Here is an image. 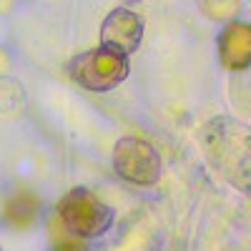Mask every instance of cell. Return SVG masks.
I'll return each mask as SVG.
<instances>
[{
  "label": "cell",
  "mask_w": 251,
  "mask_h": 251,
  "mask_svg": "<svg viewBox=\"0 0 251 251\" xmlns=\"http://www.w3.org/2000/svg\"><path fill=\"white\" fill-rule=\"evenodd\" d=\"M206 151L221 174L236 183L241 191L249 188V158H251V141L249 126L236 118H214L206 126Z\"/></svg>",
  "instance_id": "6da1fadb"
},
{
  "label": "cell",
  "mask_w": 251,
  "mask_h": 251,
  "mask_svg": "<svg viewBox=\"0 0 251 251\" xmlns=\"http://www.w3.org/2000/svg\"><path fill=\"white\" fill-rule=\"evenodd\" d=\"M58 216L71 234L80 239H98L113 226V208L88 188H73L58 203Z\"/></svg>",
  "instance_id": "7a4b0ae2"
},
{
  "label": "cell",
  "mask_w": 251,
  "mask_h": 251,
  "mask_svg": "<svg viewBox=\"0 0 251 251\" xmlns=\"http://www.w3.org/2000/svg\"><path fill=\"white\" fill-rule=\"evenodd\" d=\"M128 71H131L128 58L108 48L83 50L68 63V75L80 88L93 93H108L118 88L128 78Z\"/></svg>",
  "instance_id": "3957f363"
},
{
  "label": "cell",
  "mask_w": 251,
  "mask_h": 251,
  "mask_svg": "<svg viewBox=\"0 0 251 251\" xmlns=\"http://www.w3.org/2000/svg\"><path fill=\"white\" fill-rule=\"evenodd\" d=\"M113 171L133 186H153L161 178L163 163L156 146L136 136H123L113 146Z\"/></svg>",
  "instance_id": "277c9868"
},
{
  "label": "cell",
  "mask_w": 251,
  "mask_h": 251,
  "mask_svg": "<svg viewBox=\"0 0 251 251\" xmlns=\"http://www.w3.org/2000/svg\"><path fill=\"white\" fill-rule=\"evenodd\" d=\"M143 40V18L131 8L111 10L100 23V48L116 50L128 58Z\"/></svg>",
  "instance_id": "5b68a950"
},
{
  "label": "cell",
  "mask_w": 251,
  "mask_h": 251,
  "mask_svg": "<svg viewBox=\"0 0 251 251\" xmlns=\"http://www.w3.org/2000/svg\"><path fill=\"white\" fill-rule=\"evenodd\" d=\"M219 58L228 71H246L251 63V28L246 23H226L219 35Z\"/></svg>",
  "instance_id": "8992f818"
},
{
  "label": "cell",
  "mask_w": 251,
  "mask_h": 251,
  "mask_svg": "<svg viewBox=\"0 0 251 251\" xmlns=\"http://www.w3.org/2000/svg\"><path fill=\"white\" fill-rule=\"evenodd\" d=\"M35 211H38V201L30 194H18L8 201V221H13L18 226L30 224L35 219Z\"/></svg>",
  "instance_id": "52a82bcc"
},
{
  "label": "cell",
  "mask_w": 251,
  "mask_h": 251,
  "mask_svg": "<svg viewBox=\"0 0 251 251\" xmlns=\"http://www.w3.org/2000/svg\"><path fill=\"white\" fill-rule=\"evenodd\" d=\"M203 8L214 20H231L241 8V0H203Z\"/></svg>",
  "instance_id": "ba28073f"
},
{
  "label": "cell",
  "mask_w": 251,
  "mask_h": 251,
  "mask_svg": "<svg viewBox=\"0 0 251 251\" xmlns=\"http://www.w3.org/2000/svg\"><path fill=\"white\" fill-rule=\"evenodd\" d=\"M53 251H86V249L78 246V244H60V246H55Z\"/></svg>",
  "instance_id": "9c48e42d"
}]
</instances>
